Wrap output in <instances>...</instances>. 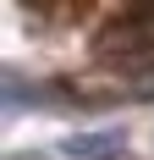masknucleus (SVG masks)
Here are the masks:
<instances>
[{
  "instance_id": "1",
  "label": "nucleus",
  "mask_w": 154,
  "mask_h": 160,
  "mask_svg": "<svg viewBox=\"0 0 154 160\" xmlns=\"http://www.w3.org/2000/svg\"><path fill=\"white\" fill-rule=\"evenodd\" d=\"M121 132H83V138H66L55 144V160H121Z\"/></svg>"
}]
</instances>
